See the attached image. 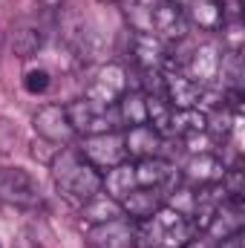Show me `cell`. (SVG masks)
<instances>
[{"instance_id": "cell-29", "label": "cell", "mask_w": 245, "mask_h": 248, "mask_svg": "<svg viewBox=\"0 0 245 248\" xmlns=\"http://www.w3.org/2000/svg\"><path fill=\"white\" fill-rule=\"evenodd\" d=\"M98 3H113V0H98Z\"/></svg>"}, {"instance_id": "cell-9", "label": "cell", "mask_w": 245, "mask_h": 248, "mask_svg": "<svg viewBox=\"0 0 245 248\" xmlns=\"http://www.w3.org/2000/svg\"><path fill=\"white\" fill-rule=\"evenodd\" d=\"M225 170H228V168H225L222 159H216L214 153H196V156L187 159V165L182 168V179L190 187H208V185L222 182Z\"/></svg>"}, {"instance_id": "cell-8", "label": "cell", "mask_w": 245, "mask_h": 248, "mask_svg": "<svg viewBox=\"0 0 245 248\" xmlns=\"http://www.w3.org/2000/svg\"><path fill=\"white\" fill-rule=\"evenodd\" d=\"M187 17H184V9L168 3V0H159L156 6V15H153V38L159 41H173L179 44L187 38Z\"/></svg>"}, {"instance_id": "cell-28", "label": "cell", "mask_w": 245, "mask_h": 248, "mask_svg": "<svg viewBox=\"0 0 245 248\" xmlns=\"http://www.w3.org/2000/svg\"><path fill=\"white\" fill-rule=\"evenodd\" d=\"M168 3H173V6H179V9H184V6H187L190 0H168Z\"/></svg>"}, {"instance_id": "cell-14", "label": "cell", "mask_w": 245, "mask_h": 248, "mask_svg": "<svg viewBox=\"0 0 245 248\" xmlns=\"http://www.w3.org/2000/svg\"><path fill=\"white\" fill-rule=\"evenodd\" d=\"M199 95H202V87L196 81H190L187 75H165V101L173 107V110H190L199 104Z\"/></svg>"}, {"instance_id": "cell-15", "label": "cell", "mask_w": 245, "mask_h": 248, "mask_svg": "<svg viewBox=\"0 0 245 248\" xmlns=\"http://www.w3.org/2000/svg\"><path fill=\"white\" fill-rule=\"evenodd\" d=\"M133 61L141 69H162L165 63H170V55L165 49V44L153 35H133Z\"/></svg>"}, {"instance_id": "cell-3", "label": "cell", "mask_w": 245, "mask_h": 248, "mask_svg": "<svg viewBox=\"0 0 245 248\" xmlns=\"http://www.w3.org/2000/svg\"><path fill=\"white\" fill-rule=\"evenodd\" d=\"M124 93H127V78H124V69L119 63L98 66L84 87V98L98 104V107H116Z\"/></svg>"}, {"instance_id": "cell-22", "label": "cell", "mask_w": 245, "mask_h": 248, "mask_svg": "<svg viewBox=\"0 0 245 248\" xmlns=\"http://www.w3.org/2000/svg\"><path fill=\"white\" fill-rule=\"evenodd\" d=\"M144 101H147V124H150L156 133L168 136V133H170V116H173V107L165 101V95H144Z\"/></svg>"}, {"instance_id": "cell-24", "label": "cell", "mask_w": 245, "mask_h": 248, "mask_svg": "<svg viewBox=\"0 0 245 248\" xmlns=\"http://www.w3.org/2000/svg\"><path fill=\"white\" fill-rule=\"evenodd\" d=\"M41 46H44V35H41V29H20V32H15V52H17L20 58L35 55Z\"/></svg>"}, {"instance_id": "cell-12", "label": "cell", "mask_w": 245, "mask_h": 248, "mask_svg": "<svg viewBox=\"0 0 245 248\" xmlns=\"http://www.w3.org/2000/svg\"><path fill=\"white\" fill-rule=\"evenodd\" d=\"M119 205H122V214L130 222H144L162 208V193L153 187H133Z\"/></svg>"}, {"instance_id": "cell-11", "label": "cell", "mask_w": 245, "mask_h": 248, "mask_svg": "<svg viewBox=\"0 0 245 248\" xmlns=\"http://www.w3.org/2000/svg\"><path fill=\"white\" fill-rule=\"evenodd\" d=\"M133 170H136V185H138V187H153V190L170 187V185H173V179H179V176H176V170H173V165H170V162H165L162 156L138 159V162L133 165Z\"/></svg>"}, {"instance_id": "cell-21", "label": "cell", "mask_w": 245, "mask_h": 248, "mask_svg": "<svg viewBox=\"0 0 245 248\" xmlns=\"http://www.w3.org/2000/svg\"><path fill=\"white\" fill-rule=\"evenodd\" d=\"M122 127H136V124H147V101L144 93H124L116 104Z\"/></svg>"}, {"instance_id": "cell-31", "label": "cell", "mask_w": 245, "mask_h": 248, "mask_svg": "<svg viewBox=\"0 0 245 248\" xmlns=\"http://www.w3.org/2000/svg\"><path fill=\"white\" fill-rule=\"evenodd\" d=\"M0 248H3V243H0Z\"/></svg>"}, {"instance_id": "cell-13", "label": "cell", "mask_w": 245, "mask_h": 248, "mask_svg": "<svg viewBox=\"0 0 245 248\" xmlns=\"http://www.w3.org/2000/svg\"><path fill=\"white\" fill-rule=\"evenodd\" d=\"M184 9H187L184 12L187 23L199 26L202 32H219V29H225L228 15H225V6L219 0H190Z\"/></svg>"}, {"instance_id": "cell-2", "label": "cell", "mask_w": 245, "mask_h": 248, "mask_svg": "<svg viewBox=\"0 0 245 248\" xmlns=\"http://www.w3.org/2000/svg\"><path fill=\"white\" fill-rule=\"evenodd\" d=\"M66 116L75 127V133H84V136H95V133H113L116 127H122L119 119V110L116 107H98L87 98L75 101L66 107Z\"/></svg>"}, {"instance_id": "cell-20", "label": "cell", "mask_w": 245, "mask_h": 248, "mask_svg": "<svg viewBox=\"0 0 245 248\" xmlns=\"http://www.w3.org/2000/svg\"><path fill=\"white\" fill-rule=\"evenodd\" d=\"M170 133H176V136H182V139L208 133V113H202L199 107L173 110V116H170Z\"/></svg>"}, {"instance_id": "cell-19", "label": "cell", "mask_w": 245, "mask_h": 248, "mask_svg": "<svg viewBox=\"0 0 245 248\" xmlns=\"http://www.w3.org/2000/svg\"><path fill=\"white\" fill-rule=\"evenodd\" d=\"M133 187H138L136 185V170H133V165H127V162L116 165V168H110L107 176L101 179V190H104L107 196H113L116 202H122Z\"/></svg>"}, {"instance_id": "cell-16", "label": "cell", "mask_w": 245, "mask_h": 248, "mask_svg": "<svg viewBox=\"0 0 245 248\" xmlns=\"http://www.w3.org/2000/svg\"><path fill=\"white\" fill-rule=\"evenodd\" d=\"M159 0H122V15L133 35H153V15Z\"/></svg>"}, {"instance_id": "cell-25", "label": "cell", "mask_w": 245, "mask_h": 248, "mask_svg": "<svg viewBox=\"0 0 245 248\" xmlns=\"http://www.w3.org/2000/svg\"><path fill=\"white\" fill-rule=\"evenodd\" d=\"M49 84H52V78H49V72H46L44 66H35V69H29V72L23 75V87H26V93H32V95L46 93Z\"/></svg>"}, {"instance_id": "cell-17", "label": "cell", "mask_w": 245, "mask_h": 248, "mask_svg": "<svg viewBox=\"0 0 245 248\" xmlns=\"http://www.w3.org/2000/svg\"><path fill=\"white\" fill-rule=\"evenodd\" d=\"M187 78L190 81H196L199 87L202 84H211L214 78H219V55H216V49H211V46H196L193 52H190V58H187Z\"/></svg>"}, {"instance_id": "cell-4", "label": "cell", "mask_w": 245, "mask_h": 248, "mask_svg": "<svg viewBox=\"0 0 245 248\" xmlns=\"http://www.w3.org/2000/svg\"><path fill=\"white\" fill-rule=\"evenodd\" d=\"M95 170H110L116 165H122L127 159L124 153V139L113 130V133H95V136H87L81 150H78Z\"/></svg>"}, {"instance_id": "cell-7", "label": "cell", "mask_w": 245, "mask_h": 248, "mask_svg": "<svg viewBox=\"0 0 245 248\" xmlns=\"http://www.w3.org/2000/svg\"><path fill=\"white\" fill-rule=\"evenodd\" d=\"M87 240L92 248H136V225L124 217L98 222L87 231Z\"/></svg>"}, {"instance_id": "cell-30", "label": "cell", "mask_w": 245, "mask_h": 248, "mask_svg": "<svg viewBox=\"0 0 245 248\" xmlns=\"http://www.w3.org/2000/svg\"><path fill=\"white\" fill-rule=\"evenodd\" d=\"M0 44H3V38H0Z\"/></svg>"}, {"instance_id": "cell-23", "label": "cell", "mask_w": 245, "mask_h": 248, "mask_svg": "<svg viewBox=\"0 0 245 248\" xmlns=\"http://www.w3.org/2000/svg\"><path fill=\"white\" fill-rule=\"evenodd\" d=\"M219 75L225 81V87L231 93H240L243 87V58H240V49H231L228 55H219Z\"/></svg>"}, {"instance_id": "cell-10", "label": "cell", "mask_w": 245, "mask_h": 248, "mask_svg": "<svg viewBox=\"0 0 245 248\" xmlns=\"http://www.w3.org/2000/svg\"><path fill=\"white\" fill-rule=\"evenodd\" d=\"M124 139V153L130 159H153L162 153L165 147V136L156 133L150 124H136V127H127V133L122 136Z\"/></svg>"}, {"instance_id": "cell-18", "label": "cell", "mask_w": 245, "mask_h": 248, "mask_svg": "<svg viewBox=\"0 0 245 248\" xmlns=\"http://www.w3.org/2000/svg\"><path fill=\"white\" fill-rule=\"evenodd\" d=\"M81 217H84L87 222L98 225V222L119 219V217H124V214H122V205H119L113 196H107V193L101 190V193H95L92 199H87V202L81 205Z\"/></svg>"}, {"instance_id": "cell-6", "label": "cell", "mask_w": 245, "mask_h": 248, "mask_svg": "<svg viewBox=\"0 0 245 248\" xmlns=\"http://www.w3.org/2000/svg\"><path fill=\"white\" fill-rule=\"evenodd\" d=\"M32 124H35V133H38L44 141L55 144V147H61V144H66V141L75 139V127L69 122L63 104H46V107H41V110L35 113Z\"/></svg>"}, {"instance_id": "cell-1", "label": "cell", "mask_w": 245, "mask_h": 248, "mask_svg": "<svg viewBox=\"0 0 245 248\" xmlns=\"http://www.w3.org/2000/svg\"><path fill=\"white\" fill-rule=\"evenodd\" d=\"M52 168V176H55V185L69 202H78L84 205L87 199H92L95 193H101V170H95L81 153L75 150H61L55 153V159L49 162Z\"/></svg>"}, {"instance_id": "cell-27", "label": "cell", "mask_w": 245, "mask_h": 248, "mask_svg": "<svg viewBox=\"0 0 245 248\" xmlns=\"http://www.w3.org/2000/svg\"><path fill=\"white\" fill-rule=\"evenodd\" d=\"M182 248H211V240L208 237H199V234H193L187 243H184Z\"/></svg>"}, {"instance_id": "cell-5", "label": "cell", "mask_w": 245, "mask_h": 248, "mask_svg": "<svg viewBox=\"0 0 245 248\" xmlns=\"http://www.w3.org/2000/svg\"><path fill=\"white\" fill-rule=\"evenodd\" d=\"M0 199L20 205V208L38 205L41 202V182L23 168H3L0 170Z\"/></svg>"}, {"instance_id": "cell-26", "label": "cell", "mask_w": 245, "mask_h": 248, "mask_svg": "<svg viewBox=\"0 0 245 248\" xmlns=\"http://www.w3.org/2000/svg\"><path fill=\"white\" fill-rule=\"evenodd\" d=\"M15 141H17V127L0 116V153H9L15 147Z\"/></svg>"}]
</instances>
